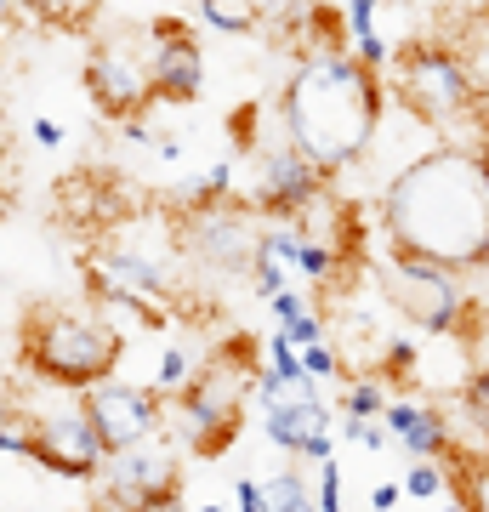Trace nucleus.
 Instances as JSON below:
<instances>
[{
  "label": "nucleus",
  "mask_w": 489,
  "mask_h": 512,
  "mask_svg": "<svg viewBox=\"0 0 489 512\" xmlns=\"http://www.w3.org/2000/svg\"><path fill=\"white\" fill-rule=\"evenodd\" d=\"M381 228L393 251H416L450 268H478L489 245V177L478 148H433L410 160L381 194Z\"/></svg>",
  "instance_id": "obj_1"
},
{
  "label": "nucleus",
  "mask_w": 489,
  "mask_h": 512,
  "mask_svg": "<svg viewBox=\"0 0 489 512\" xmlns=\"http://www.w3.org/2000/svg\"><path fill=\"white\" fill-rule=\"evenodd\" d=\"M279 114H285L290 137L308 148L330 177H342L347 165H359L370 154L381 114H387L381 69H370L347 46H319V52L302 57V69L290 74Z\"/></svg>",
  "instance_id": "obj_2"
},
{
  "label": "nucleus",
  "mask_w": 489,
  "mask_h": 512,
  "mask_svg": "<svg viewBox=\"0 0 489 512\" xmlns=\"http://www.w3.org/2000/svg\"><path fill=\"white\" fill-rule=\"evenodd\" d=\"M120 359H126V342L97 308L80 313L63 302H29L18 313V365L57 393H86L103 376H114Z\"/></svg>",
  "instance_id": "obj_3"
},
{
  "label": "nucleus",
  "mask_w": 489,
  "mask_h": 512,
  "mask_svg": "<svg viewBox=\"0 0 489 512\" xmlns=\"http://www.w3.org/2000/svg\"><path fill=\"white\" fill-rule=\"evenodd\" d=\"M262 348L256 336L234 330L222 336L217 348H205L200 370L188 376L182 393H171V416H177V433L194 456L217 461L228 444L239 439L245 427V399H256V382H262Z\"/></svg>",
  "instance_id": "obj_4"
},
{
  "label": "nucleus",
  "mask_w": 489,
  "mask_h": 512,
  "mask_svg": "<svg viewBox=\"0 0 489 512\" xmlns=\"http://www.w3.org/2000/svg\"><path fill=\"white\" fill-rule=\"evenodd\" d=\"M393 97L421 126H461L484 114V86L450 40H410L393 52Z\"/></svg>",
  "instance_id": "obj_5"
},
{
  "label": "nucleus",
  "mask_w": 489,
  "mask_h": 512,
  "mask_svg": "<svg viewBox=\"0 0 489 512\" xmlns=\"http://www.w3.org/2000/svg\"><path fill=\"white\" fill-rule=\"evenodd\" d=\"M461 268L450 262H433V256H416V251H393L387 256V279H381V296L387 308L399 313L404 325L427 330V336H455L461 319H467L472 296L461 285Z\"/></svg>",
  "instance_id": "obj_6"
},
{
  "label": "nucleus",
  "mask_w": 489,
  "mask_h": 512,
  "mask_svg": "<svg viewBox=\"0 0 489 512\" xmlns=\"http://www.w3.org/2000/svg\"><path fill=\"white\" fill-rule=\"evenodd\" d=\"M80 80H86L91 109L103 120H114V126H131V120H143V109L160 103V92H154V57H148V46L131 29L91 40Z\"/></svg>",
  "instance_id": "obj_7"
},
{
  "label": "nucleus",
  "mask_w": 489,
  "mask_h": 512,
  "mask_svg": "<svg viewBox=\"0 0 489 512\" xmlns=\"http://www.w3.org/2000/svg\"><path fill=\"white\" fill-rule=\"evenodd\" d=\"M80 274L86 279H103V285H114V291H131L143 296V302H154V308H165L171 319L182 313V279H177V262L160 251H143V245H131L126 239V222L120 228H103V234L91 239L86 251H80Z\"/></svg>",
  "instance_id": "obj_8"
},
{
  "label": "nucleus",
  "mask_w": 489,
  "mask_h": 512,
  "mask_svg": "<svg viewBox=\"0 0 489 512\" xmlns=\"http://www.w3.org/2000/svg\"><path fill=\"white\" fill-rule=\"evenodd\" d=\"M29 461L46 467L52 478H69V484H97L103 467H109V444L91 427L86 404L74 399L63 410L29 416Z\"/></svg>",
  "instance_id": "obj_9"
},
{
  "label": "nucleus",
  "mask_w": 489,
  "mask_h": 512,
  "mask_svg": "<svg viewBox=\"0 0 489 512\" xmlns=\"http://www.w3.org/2000/svg\"><path fill=\"white\" fill-rule=\"evenodd\" d=\"M177 245H182V256H194L205 268L251 274L256 251H262V234H256L251 211L239 200H211V205H194V211L177 217Z\"/></svg>",
  "instance_id": "obj_10"
},
{
  "label": "nucleus",
  "mask_w": 489,
  "mask_h": 512,
  "mask_svg": "<svg viewBox=\"0 0 489 512\" xmlns=\"http://www.w3.org/2000/svg\"><path fill=\"white\" fill-rule=\"evenodd\" d=\"M103 490H109V501H126V507H177L182 461L160 433L154 439H137V444H126V450L109 456Z\"/></svg>",
  "instance_id": "obj_11"
},
{
  "label": "nucleus",
  "mask_w": 489,
  "mask_h": 512,
  "mask_svg": "<svg viewBox=\"0 0 489 512\" xmlns=\"http://www.w3.org/2000/svg\"><path fill=\"white\" fill-rule=\"evenodd\" d=\"M74 399L86 404L91 427H97L103 444H109V456L114 450H126V444H137V439H154V433H160L165 404H171L160 387H131V382H120V376H103L97 387L74 393Z\"/></svg>",
  "instance_id": "obj_12"
},
{
  "label": "nucleus",
  "mask_w": 489,
  "mask_h": 512,
  "mask_svg": "<svg viewBox=\"0 0 489 512\" xmlns=\"http://www.w3.org/2000/svg\"><path fill=\"white\" fill-rule=\"evenodd\" d=\"M330 188V171L313 160L308 148L296 143V137H279L273 148H262V177H256V205L268 211V217H285L296 222L308 211L319 194Z\"/></svg>",
  "instance_id": "obj_13"
},
{
  "label": "nucleus",
  "mask_w": 489,
  "mask_h": 512,
  "mask_svg": "<svg viewBox=\"0 0 489 512\" xmlns=\"http://www.w3.org/2000/svg\"><path fill=\"white\" fill-rule=\"evenodd\" d=\"M148 57H154V92L160 103H194L205 86V52L182 18H154L148 29Z\"/></svg>",
  "instance_id": "obj_14"
},
{
  "label": "nucleus",
  "mask_w": 489,
  "mask_h": 512,
  "mask_svg": "<svg viewBox=\"0 0 489 512\" xmlns=\"http://www.w3.org/2000/svg\"><path fill=\"white\" fill-rule=\"evenodd\" d=\"M262 433H268L290 461H325L330 456V410H325V399L262 410Z\"/></svg>",
  "instance_id": "obj_15"
},
{
  "label": "nucleus",
  "mask_w": 489,
  "mask_h": 512,
  "mask_svg": "<svg viewBox=\"0 0 489 512\" xmlns=\"http://www.w3.org/2000/svg\"><path fill=\"white\" fill-rule=\"evenodd\" d=\"M387 427L393 439L410 450V456H433V461H450L455 439H450V416L438 404H410V399H393L387 404Z\"/></svg>",
  "instance_id": "obj_16"
},
{
  "label": "nucleus",
  "mask_w": 489,
  "mask_h": 512,
  "mask_svg": "<svg viewBox=\"0 0 489 512\" xmlns=\"http://www.w3.org/2000/svg\"><path fill=\"white\" fill-rule=\"evenodd\" d=\"M319 399V376L313 370H262V382H256V404L262 410H285V404H308Z\"/></svg>",
  "instance_id": "obj_17"
},
{
  "label": "nucleus",
  "mask_w": 489,
  "mask_h": 512,
  "mask_svg": "<svg viewBox=\"0 0 489 512\" xmlns=\"http://www.w3.org/2000/svg\"><path fill=\"white\" fill-rule=\"evenodd\" d=\"M23 12H29L40 29H57V35H80V29H91V18L103 12V0H23Z\"/></svg>",
  "instance_id": "obj_18"
},
{
  "label": "nucleus",
  "mask_w": 489,
  "mask_h": 512,
  "mask_svg": "<svg viewBox=\"0 0 489 512\" xmlns=\"http://www.w3.org/2000/svg\"><path fill=\"white\" fill-rule=\"evenodd\" d=\"M387 376H353V382L342 387V421H376V416H387Z\"/></svg>",
  "instance_id": "obj_19"
},
{
  "label": "nucleus",
  "mask_w": 489,
  "mask_h": 512,
  "mask_svg": "<svg viewBox=\"0 0 489 512\" xmlns=\"http://www.w3.org/2000/svg\"><path fill=\"white\" fill-rule=\"evenodd\" d=\"M205 6V23H217L222 35H251V29H262V0H200Z\"/></svg>",
  "instance_id": "obj_20"
},
{
  "label": "nucleus",
  "mask_w": 489,
  "mask_h": 512,
  "mask_svg": "<svg viewBox=\"0 0 489 512\" xmlns=\"http://www.w3.org/2000/svg\"><path fill=\"white\" fill-rule=\"evenodd\" d=\"M416 365H421V353H416V342H410V336H387V342H381L376 370H381L393 387H410V382H416Z\"/></svg>",
  "instance_id": "obj_21"
},
{
  "label": "nucleus",
  "mask_w": 489,
  "mask_h": 512,
  "mask_svg": "<svg viewBox=\"0 0 489 512\" xmlns=\"http://www.w3.org/2000/svg\"><path fill=\"white\" fill-rule=\"evenodd\" d=\"M404 495H416V501H433V495H450V461L416 456V461H410V473H404Z\"/></svg>",
  "instance_id": "obj_22"
},
{
  "label": "nucleus",
  "mask_w": 489,
  "mask_h": 512,
  "mask_svg": "<svg viewBox=\"0 0 489 512\" xmlns=\"http://www.w3.org/2000/svg\"><path fill=\"white\" fill-rule=\"evenodd\" d=\"M461 416H467L472 433L489 444V365L467 370V382H461Z\"/></svg>",
  "instance_id": "obj_23"
},
{
  "label": "nucleus",
  "mask_w": 489,
  "mask_h": 512,
  "mask_svg": "<svg viewBox=\"0 0 489 512\" xmlns=\"http://www.w3.org/2000/svg\"><path fill=\"white\" fill-rule=\"evenodd\" d=\"M268 507L273 512H302V507H319V501L308 495V484H302L296 467H279V473L268 478Z\"/></svg>",
  "instance_id": "obj_24"
},
{
  "label": "nucleus",
  "mask_w": 489,
  "mask_h": 512,
  "mask_svg": "<svg viewBox=\"0 0 489 512\" xmlns=\"http://www.w3.org/2000/svg\"><path fill=\"white\" fill-rule=\"evenodd\" d=\"M200 359H205V353H200ZM200 359H194L188 348H165V353H160V376H154V387H160L165 399H171V393H182V387H188V376L200 370Z\"/></svg>",
  "instance_id": "obj_25"
},
{
  "label": "nucleus",
  "mask_w": 489,
  "mask_h": 512,
  "mask_svg": "<svg viewBox=\"0 0 489 512\" xmlns=\"http://www.w3.org/2000/svg\"><path fill=\"white\" fill-rule=\"evenodd\" d=\"M302 365H308L313 376H319V382H336V376H342V359H336V348H330L325 336H319V342H308V348H302Z\"/></svg>",
  "instance_id": "obj_26"
},
{
  "label": "nucleus",
  "mask_w": 489,
  "mask_h": 512,
  "mask_svg": "<svg viewBox=\"0 0 489 512\" xmlns=\"http://www.w3.org/2000/svg\"><path fill=\"white\" fill-rule=\"evenodd\" d=\"M279 330H285L296 348H308V342H319V336H325V319H319V308H308V313H296V319H285Z\"/></svg>",
  "instance_id": "obj_27"
},
{
  "label": "nucleus",
  "mask_w": 489,
  "mask_h": 512,
  "mask_svg": "<svg viewBox=\"0 0 489 512\" xmlns=\"http://www.w3.org/2000/svg\"><path fill=\"white\" fill-rule=\"evenodd\" d=\"M342 507V467L336 461H319V512H336Z\"/></svg>",
  "instance_id": "obj_28"
},
{
  "label": "nucleus",
  "mask_w": 489,
  "mask_h": 512,
  "mask_svg": "<svg viewBox=\"0 0 489 512\" xmlns=\"http://www.w3.org/2000/svg\"><path fill=\"white\" fill-rule=\"evenodd\" d=\"M376 6L381 0H347V29H353V40L376 35Z\"/></svg>",
  "instance_id": "obj_29"
},
{
  "label": "nucleus",
  "mask_w": 489,
  "mask_h": 512,
  "mask_svg": "<svg viewBox=\"0 0 489 512\" xmlns=\"http://www.w3.org/2000/svg\"><path fill=\"white\" fill-rule=\"evenodd\" d=\"M234 501H239L245 512H273V507H268V484H256V478H239V484H234Z\"/></svg>",
  "instance_id": "obj_30"
},
{
  "label": "nucleus",
  "mask_w": 489,
  "mask_h": 512,
  "mask_svg": "<svg viewBox=\"0 0 489 512\" xmlns=\"http://www.w3.org/2000/svg\"><path fill=\"white\" fill-rule=\"evenodd\" d=\"M308 308H313V296H308V291H290V285H285V291L273 296V313H279V325H285V319H296V313H308Z\"/></svg>",
  "instance_id": "obj_31"
},
{
  "label": "nucleus",
  "mask_w": 489,
  "mask_h": 512,
  "mask_svg": "<svg viewBox=\"0 0 489 512\" xmlns=\"http://www.w3.org/2000/svg\"><path fill=\"white\" fill-rule=\"evenodd\" d=\"M353 52H359L364 63H370V69H387V63H393V52H387V40H381V35H364V40H353Z\"/></svg>",
  "instance_id": "obj_32"
},
{
  "label": "nucleus",
  "mask_w": 489,
  "mask_h": 512,
  "mask_svg": "<svg viewBox=\"0 0 489 512\" xmlns=\"http://www.w3.org/2000/svg\"><path fill=\"white\" fill-rule=\"evenodd\" d=\"M29 131H35V143H40V148H57V143H63V126H57V120H46V114H40Z\"/></svg>",
  "instance_id": "obj_33"
},
{
  "label": "nucleus",
  "mask_w": 489,
  "mask_h": 512,
  "mask_svg": "<svg viewBox=\"0 0 489 512\" xmlns=\"http://www.w3.org/2000/svg\"><path fill=\"white\" fill-rule=\"evenodd\" d=\"M399 501H404V484H376V490H370V507H381V512L399 507Z\"/></svg>",
  "instance_id": "obj_34"
},
{
  "label": "nucleus",
  "mask_w": 489,
  "mask_h": 512,
  "mask_svg": "<svg viewBox=\"0 0 489 512\" xmlns=\"http://www.w3.org/2000/svg\"><path fill=\"white\" fill-rule=\"evenodd\" d=\"M478 160H484V177H489V137L478 143Z\"/></svg>",
  "instance_id": "obj_35"
},
{
  "label": "nucleus",
  "mask_w": 489,
  "mask_h": 512,
  "mask_svg": "<svg viewBox=\"0 0 489 512\" xmlns=\"http://www.w3.org/2000/svg\"><path fill=\"white\" fill-rule=\"evenodd\" d=\"M478 268H484V274H489V245H484V262H478Z\"/></svg>",
  "instance_id": "obj_36"
},
{
  "label": "nucleus",
  "mask_w": 489,
  "mask_h": 512,
  "mask_svg": "<svg viewBox=\"0 0 489 512\" xmlns=\"http://www.w3.org/2000/svg\"><path fill=\"white\" fill-rule=\"evenodd\" d=\"M484 23H489V12H484Z\"/></svg>",
  "instance_id": "obj_37"
}]
</instances>
